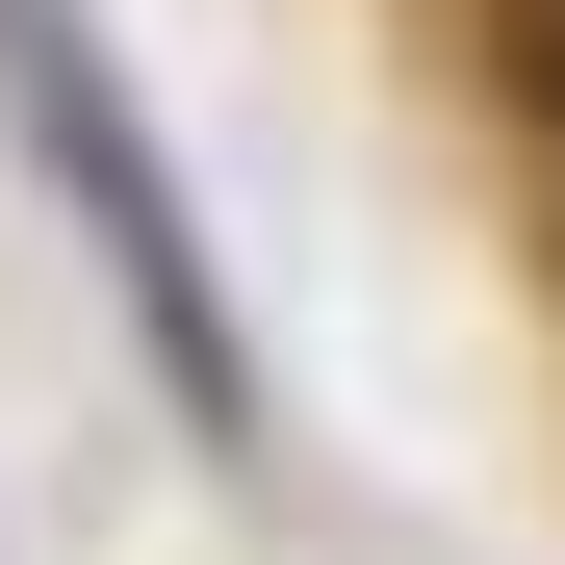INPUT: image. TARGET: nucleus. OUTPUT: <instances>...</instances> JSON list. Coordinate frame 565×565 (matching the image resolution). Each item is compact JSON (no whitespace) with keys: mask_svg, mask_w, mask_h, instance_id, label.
<instances>
[{"mask_svg":"<svg viewBox=\"0 0 565 565\" xmlns=\"http://www.w3.org/2000/svg\"><path fill=\"white\" fill-rule=\"evenodd\" d=\"M0 77H26V129H52V180L104 206V257H129V309H154V360H180V386L232 412V334H206V257H180V180H154V129H129L104 77H77V52L26 26V0H0Z\"/></svg>","mask_w":565,"mask_h":565,"instance_id":"nucleus-1","label":"nucleus"}]
</instances>
